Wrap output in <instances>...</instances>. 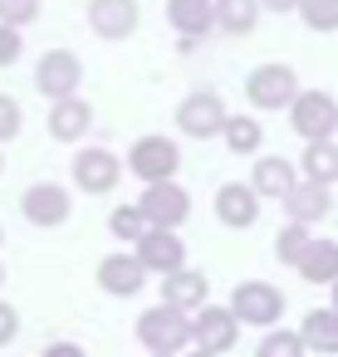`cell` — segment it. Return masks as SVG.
I'll return each instance as SVG.
<instances>
[{
  "instance_id": "18",
  "label": "cell",
  "mask_w": 338,
  "mask_h": 357,
  "mask_svg": "<svg viewBox=\"0 0 338 357\" xmlns=\"http://www.w3.org/2000/svg\"><path fill=\"white\" fill-rule=\"evenodd\" d=\"M328 211H333V191H328L323 181L299 176V186L284 196V215H289L294 225H314V220H323Z\"/></svg>"
},
{
  "instance_id": "35",
  "label": "cell",
  "mask_w": 338,
  "mask_h": 357,
  "mask_svg": "<svg viewBox=\"0 0 338 357\" xmlns=\"http://www.w3.org/2000/svg\"><path fill=\"white\" fill-rule=\"evenodd\" d=\"M45 357H84V347H79V342H50Z\"/></svg>"
},
{
  "instance_id": "11",
  "label": "cell",
  "mask_w": 338,
  "mask_h": 357,
  "mask_svg": "<svg viewBox=\"0 0 338 357\" xmlns=\"http://www.w3.org/2000/svg\"><path fill=\"white\" fill-rule=\"evenodd\" d=\"M138 206H142V215H147L152 230H177V225H186V215H191V196H186V186H177V181L147 186Z\"/></svg>"
},
{
  "instance_id": "40",
  "label": "cell",
  "mask_w": 338,
  "mask_h": 357,
  "mask_svg": "<svg viewBox=\"0 0 338 357\" xmlns=\"http://www.w3.org/2000/svg\"><path fill=\"white\" fill-rule=\"evenodd\" d=\"M152 357H162V352H152Z\"/></svg>"
},
{
  "instance_id": "1",
  "label": "cell",
  "mask_w": 338,
  "mask_h": 357,
  "mask_svg": "<svg viewBox=\"0 0 338 357\" xmlns=\"http://www.w3.org/2000/svg\"><path fill=\"white\" fill-rule=\"evenodd\" d=\"M299 93H304V89H299V74H294L289 64H255V69L245 74V98H250V108H260V113H289Z\"/></svg>"
},
{
  "instance_id": "13",
  "label": "cell",
  "mask_w": 338,
  "mask_h": 357,
  "mask_svg": "<svg viewBox=\"0 0 338 357\" xmlns=\"http://www.w3.org/2000/svg\"><path fill=\"white\" fill-rule=\"evenodd\" d=\"M133 255L142 259V269L147 274H177V269H186V245H182V235L177 230H147L138 245H133Z\"/></svg>"
},
{
  "instance_id": "38",
  "label": "cell",
  "mask_w": 338,
  "mask_h": 357,
  "mask_svg": "<svg viewBox=\"0 0 338 357\" xmlns=\"http://www.w3.org/2000/svg\"><path fill=\"white\" fill-rule=\"evenodd\" d=\"M0 172H6V152H0Z\"/></svg>"
},
{
  "instance_id": "34",
  "label": "cell",
  "mask_w": 338,
  "mask_h": 357,
  "mask_svg": "<svg viewBox=\"0 0 338 357\" xmlns=\"http://www.w3.org/2000/svg\"><path fill=\"white\" fill-rule=\"evenodd\" d=\"M260 10H270V15H294L299 0H260Z\"/></svg>"
},
{
  "instance_id": "23",
  "label": "cell",
  "mask_w": 338,
  "mask_h": 357,
  "mask_svg": "<svg viewBox=\"0 0 338 357\" xmlns=\"http://www.w3.org/2000/svg\"><path fill=\"white\" fill-rule=\"evenodd\" d=\"M299 337H304V347H314V352H323V357L338 352V313H333V308H309Z\"/></svg>"
},
{
  "instance_id": "30",
  "label": "cell",
  "mask_w": 338,
  "mask_h": 357,
  "mask_svg": "<svg viewBox=\"0 0 338 357\" xmlns=\"http://www.w3.org/2000/svg\"><path fill=\"white\" fill-rule=\"evenodd\" d=\"M40 20V0H0V25L10 30H25Z\"/></svg>"
},
{
  "instance_id": "25",
  "label": "cell",
  "mask_w": 338,
  "mask_h": 357,
  "mask_svg": "<svg viewBox=\"0 0 338 357\" xmlns=\"http://www.w3.org/2000/svg\"><path fill=\"white\" fill-rule=\"evenodd\" d=\"M299 167H304L309 181L333 186V181H338V142H309L304 157H299Z\"/></svg>"
},
{
  "instance_id": "24",
  "label": "cell",
  "mask_w": 338,
  "mask_h": 357,
  "mask_svg": "<svg viewBox=\"0 0 338 357\" xmlns=\"http://www.w3.org/2000/svg\"><path fill=\"white\" fill-rule=\"evenodd\" d=\"M260 0H216V30L226 35H250L260 25Z\"/></svg>"
},
{
  "instance_id": "16",
  "label": "cell",
  "mask_w": 338,
  "mask_h": 357,
  "mask_svg": "<svg viewBox=\"0 0 338 357\" xmlns=\"http://www.w3.org/2000/svg\"><path fill=\"white\" fill-rule=\"evenodd\" d=\"M45 128H50L54 142H79V137H89V128H94V103H89V98H59V103H50Z\"/></svg>"
},
{
  "instance_id": "28",
  "label": "cell",
  "mask_w": 338,
  "mask_h": 357,
  "mask_svg": "<svg viewBox=\"0 0 338 357\" xmlns=\"http://www.w3.org/2000/svg\"><path fill=\"white\" fill-rule=\"evenodd\" d=\"M309 245H314L309 225H294V220H289V225H284V230L274 235V259H279V264H294V269H299V259H304V250H309Z\"/></svg>"
},
{
  "instance_id": "5",
  "label": "cell",
  "mask_w": 338,
  "mask_h": 357,
  "mask_svg": "<svg viewBox=\"0 0 338 357\" xmlns=\"http://www.w3.org/2000/svg\"><path fill=\"white\" fill-rule=\"evenodd\" d=\"M289 128L304 137V142H333L338 132V98L323 93V89H304L289 108Z\"/></svg>"
},
{
  "instance_id": "39",
  "label": "cell",
  "mask_w": 338,
  "mask_h": 357,
  "mask_svg": "<svg viewBox=\"0 0 338 357\" xmlns=\"http://www.w3.org/2000/svg\"><path fill=\"white\" fill-rule=\"evenodd\" d=\"M0 240H6V230H0Z\"/></svg>"
},
{
  "instance_id": "29",
  "label": "cell",
  "mask_w": 338,
  "mask_h": 357,
  "mask_svg": "<svg viewBox=\"0 0 338 357\" xmlns=\"http://www.w3.org/2000/svg\"><path fill=\"white\" fill-rule=\"evenodd\" d=\"M255 357H304V337L299 333H284V328H270L255 347Z\"/></svg>"
},
{
  "instance_id": "27",
  "label": "cell",
  "mask_w": 338,
  "mask_h": 357,
  "mask_svg": "<svg viewBox=\"0 0 338 357\" xmlns=\"http://www.w3.org/2000/svg\"><path fill=\"white\" fill-rule=\"evenodd\" d=\"M108 230H113V240H123V245H138L152 225H147V215H142V206H118L113 215H108Z\"/></svg>"
},
{
  "instance_id": "32",
  "label": "cell",
  "mask_w": 338,
  "mask_h": 357,
  "mask_svg": "<svg viewBox=\"0 0 338 357\" xmlns=\"http://www.w3.org/2000/svg\"><path fill=\"white\" fill-rule=\"evenodd\" d=\"M20 54H25V35L10 30V25H0V69H10Z\"/></svg>"
},
{
  "instance_id": "4",
  "label": "cell",
  "mask_w": 338,
  "mask_h": 357,
  "mask_svg": "<svg viewBox=\"0 0 338 357\" xmlns=\"http://www.w3.org/2000/svg\"><path fill=\"white\" fill-rule=\"evenodd\" d=\"M226 118H230V108H226V98L216 89H196V93H186L177 103V132L182 137H196V142L221 137L226 132Z\"/></svg>"
},
{
  "instance_id": "33",
  "label": "cell",
  "mask_w": 338,
  "mask_h": 357,
  "mask_svg": "<svg viewBox=\"0 0 338 357\" xmlns=\"http://www.w3.org/2000/svg\"><path fill=\"white\" fill-rule=\"evenodd\" d=\"M15 333H20V313H15V303H0V347L15 342Z\"/></svg>"
},
{
  "instance_id": "6",
  "label": "cell",
  "mask_w": 338,
  "mask_h": 357,
  "mask_svg": "<svg viewBox=\"0 0 338 357\" xmlns=\"http://www.w3.org/2000/svg\"><path fill=\"white\" fill-rule=\"evenodd\" d=\"M35 89H40L50 103L79 98V89H84V59H79L74 50H45L40 64H35Z\"/></svg>"
},
{
  "instance_id": "17",
  "label": "cell",
  "mask_w": 338,
  "mask_h": 357,
  "mask_svg": "<svg viewBox=\"0 0 338 357\" xmlns=\"http://www.w3.org/2000/svg\"><path fill=\"white\" fill-rule=\"evenodd\" d=\"M167 25L182 40H206L216 30V0H167Z\"/></svg>"
},
{
  "instance_id": "37",
  "label": "cell",
  "mask_w": 338,
  "mask_h": 357,
  "mask_svg": "<svg viewBox=\"0 0 338 357\" xmlns=\"http://www.w3.org/2000/svg\"><path fill=\"white\" fill-rule=\"evenodd\" d=\"M191 357H216V352H201V347H196V352H191Z\"/></svg>"
},
{
  "instance_id": "12",
  "label": "cell",
  "mask_w": 338,
  "mask_h": 357,
  "mask_svg": "<svg viewBox=\"0 0 338 357\" xmlns=\"http://www.w3.org/2000/svg\"><path fill=\"white\" fill-rule=\"evenodd\" d=\"M235 337H240V318L230 313V308H221V303H206L196 318H191V342L201 347V352H230L235 347Z\"/></svg>"
},
{
  "instance_id": "15",
  "label": "cell",
  "mask_w": 338,
  "mask_h": 357,
  "mask_svg": "<svg viewBox=\"0 0 338 357\" xmlns=\"http://www.w3.org/2000/svg\"><path fill=\"white\" fill-rule=\"evenodd\" d=\"M142 284H147V269H142L138 255L118 250V255L98 259V289H103V294H113V298H133Z\"/></svg>"
},
{
  "instance_id": "7",
  "label": "cell",
  "mask_w": 338,
  "mask_h": 357,
  "mask_svg": "<svg viewBox=\"0 0 338 357\" xmlns=\"http://www.w3.org/2000/svg\"><path fill=\"white\" fill-rule=\"evenodd\" d=\"M230 313H235L245 328H274V323L284 318V294H279L274 284H265V279H245V284H235V294H230Z\"/></svg>"
},
{
  "instance_id": "19",
  "label": "cell",
  "mask_w": 338,
  "mask_h": 357,
  "mask_svg": "<svg viewBox=\"0 0 338 357\" xmlns=\"http://www.w3.org/2000/svg\"><path fill=\"white\" fill-rule=\"evenodd\" d=\"M250 186H255V196L265 201H284L294 186H299V172H294V162H284V157H255V167H250Z\"/></svg>"
},
{
  "instance_id": "14",
  "label": "cell",
  "mask_w": 338,
  "mask_h": 357,
  "mask_svg": "<svg viewBox=\"0 0 338 357\" xmlns=\"http://www.w3.org/2000/svg\"><path fill=\"white\" fill-rule=\"evenodd\" d=\"M216 220H221L226 230H250V225L260 220V196H255V186H250V181H226V186L216 191Z\"/></svg>"
},
{
  "instance_id": "9",
  "label": "cell",
  "mask_w": 338,
  "mask_h": 357,
  "mask_svg": "<svg viewBox=\"0 0 338 357\" xmlns=\"http://www.w3.org/2000/svg\"><path fill=\"white\" fill-rule=\"evenodd\" d=\"M69 172H74V186H79L84 196H108V191L118 186V176H123V162H118L108 147H79Z\"/></svg>"
},
{
  "instance_id": "20",
  "label": "cell",
  "mask_w": 338,
  "mask_h": 357,
  "mask_svg": "<svg viewBox=\"0 0 338 357\" xmlns=\"http://www.w3.org/2000/svg\"><path fill=\"white\" fill-rule=\"evenodd\" d=\"M206 294H211V284H206V274H196V269H177V274L162 279V303H172V308H182V313H201V308H206Z\"/></svg>"
},
{
  "instance_id": "22",
  "label": "cell",
  "mask_w": 338,
  "mask_h": 357,
  "mask_svg": "<svg viewBox=\"0 0 338 357\" xmlns=\"http://www.w3.org/2000/svg\"><path fill=\"white\" fill-rule=\"evenodd\" d=\"M299 279L304 284H333L338 279V240H314L299 259Z\"/></svg>"
},
{
  "instance_id": "3",
  "label": "cell",
  "mask_w": 338,
  "mask_h": 357,
  "mask_svg": "<svg viewBox=\"0 0 338 357\" xmlns=\"http://www.w3.org/2000/svg\"><path fill=\"white\" fill-rule=\"evenodd\" d=\"M138 342L147 352H162V357H177L186 342H191V318L172 303H157L138 318Z\"/></svg>"
},
{
  "instance_id": "10",
  "label": "cell",
  "mask_w": 338,
  "mask_h": 357,
  "mask_svg": "<svg viewBox=\"0 0 338 357\" xmlns=\"http://www.w3.org/2000/svg\"><path fill=\"white\" fill-rule=\"evenodd\" d=\"M69 211H74V196H69L64 186H54V181H35V186H25V196H20V215H25L30 225H40V230L64 225Z\"/></svg>"
},
{
  "instance_id": "8",
  "label": "cell",
  "mask_w": 338,
  "mask_h": 357,
  "mask_svg": "<svg viewBox=\"0 0 338 357\" xmlns=\"http://www.w3.org/2000/svg\"><path fill=\"white\" fill-rule=\"evenodd\" d=\"M84 20H89V30H94L98 40L118 45V40H133V35H138L142 6H138V0H89Z\"/></svg>"
},
{
  "instance_id": "21",
  "label": "cell",
  "mask_w": 338,
  "mask_h": 357,
  "mask_svg": "<svg viewBox=\"0 0 338 357\" xmlns=\"http://www.w3.org/2000/svg\"><path fill=\"white\" fill-rule=\"evenodd\" d=\"M221 142H226V152H235V157H255V152L265 147V123H260L255 113H230Z\"/></svg>"
},
{
  "instance_id": "2",
  "label": "cell",
  "mask_w": 338,
  "mask_h": 357,
  "mask_svg": "<svg viewBox=\"0 0 338 357\" xmlns=\"http://www.w3.org/2000/svg\"><path fill=\"white\" fill-rule=\"evenodd\" d=\"M128 172H133L138 181H147V186L177 181V172H182V147H177L167 132H142V137L128 147Z\"/></svg>"
},
{
  "instance_id": "36",
  "label": "cell",
  "mask_w": 338,
  "mask_h": 357,
  "mask_svg": "<svg viewBox=\"0 0 338 357\" xmlns=\"http://www.w3.org/2000/svg\"><path fill=\"white\" fill-rule=\"evenodd\" d=\"M328 294H333V313H338V279H333V284H328Z\"/></svg>"
},
{
  "instance_id": "26",
  "label": "cell",
  "mask_w": 338,
  "mask_h": 357,
  "mask_svg": "<svg viewBox=\"0 0 338 357\" xmlns=\"http://www.w3.org/2000/svg\"><path fill=\"white\" fill-rule=\"evenodd\" d=\"M299 20H304V30H314V35H333L338 30V0H299V10H294Z\"/></svg>"
},
{
  "instance_id": "31",
  "label": "cell",
  "mask_w": 338,
  "mask_h": 357,
  "mask_svg": "<svg viewBox=\"0 0 338 357\" xmlns=\"http://www.w3.org/2000/svg\"><path fill=\"white\" fill-rule=\"evenodd\" d=\"M20 128H25V108H20V98L0 93V142L20 137Z\"/></svg>"
}]
</instances>
